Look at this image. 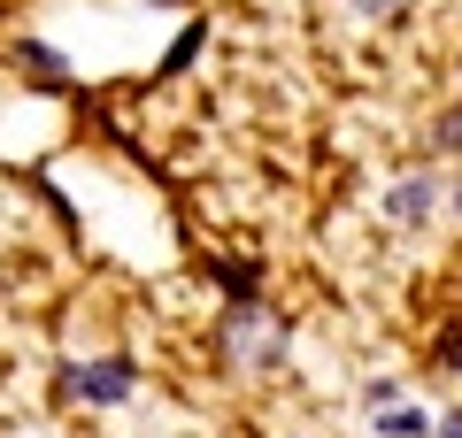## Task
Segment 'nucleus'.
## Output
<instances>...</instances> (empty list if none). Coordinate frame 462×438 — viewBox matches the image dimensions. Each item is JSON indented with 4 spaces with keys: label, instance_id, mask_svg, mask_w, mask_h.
Segmentation results:
<instances>
[{
    "label": "nucleus",
    "instance_id": "nucleus-3",
    "mask_svg": "<svg viewBox=\"0 0 462 438\" xmlns=\"http://www.w3.org/2000/svg\"><path fill=\"white\" fill-rule=\"evenodd\" d=\"M378 431H385V438H424L431 415H424V407H401V400H393V407H378Z\"/></svg>",
    "mask_w": 462,
    "mask_h": 438
},
{
    "label": "nucleus",
    "instance_id": "nucleus-4",
    "mask_svg": "<svg viewBox=\"0 0 462 438\" xmlns=\"http://www.w3.org/2000/svg\"><path fill=\"white\" fill-rule=\"evenodd\" d=\"M431 438H462V407H447V415L431 423Z\"/></svg>",
    "mask_w": 462,
    "mask_h": 438
},
{
    "label": "nucleus",
    "instance_id": "nucleus-5",
    "mask_svg": "<svg viewBox=\"0 0 462 438\" xmlns=\"http://www.w3.org/2000/svg\"><path fill=\"white\" fill-rule=\"evenodd\" d=\"M439 361H447V370H462V339H455V346H439Z\"/></svg>",
    "mask_w": 462,
    "mask_h": 438
},
{
    "label": "nucleus",
    "instance_id": "nucleus-6",
    "mask_svg": "<svg viewBox=\"0 0 462 438\" xmlns=\"http://www.w3.org/2000/svg\"><path fill=\"white\" fill-rule=\"evenodd\" d=\"M363 8H393V0H363Z\"/></svg>",
    "mask_w": 462,
    "mask_h": 438
},
{
    "label": "nucleus",
    "instance_id": "nucleus-2",
    "mask_svg": "<svg viewBox=\"0 0 462 438\" xmlns=\"http://www.w3.org/2000/svg\"><path fill=\"white\" fill-rule=\"evenodd\" d=\"M424 208H431V185H424V178H409L401 193H385V215H393V224H416Z\"/></svg>",
    "mask_w": 462,
    "mask_h": 438
},
{
    "label": "nucleus",
    "instance_id": "nucleus-7",
    "mask_svg": "<svg viewBox=\"0 0 462 438\" xmlns=\"http://www.w3.org/2000/svg\"><path fill=\"white\" fill-rule=\"evenodd\" d=\"M455 208H462V193H455Z\"/></svg>",
    "mask_w": 462,
    "mask_h": 438
},
{
    "label": "nucleus",
    "instance_id": "nucleus-1",
    "mask_svg": "<svg viewBox=\"0 0 462 438\" xmlns=\"http://www.w3.org/2000/svg\"><path fill=\"white\" fill-rule=\"evenodd\" d=\"M69 385H78L85 400H124V385H132V370H124V361H93V370H78Z\"/></svg>",
    "mask_w": 462,
    "mask_h": 438
}]
</instances>
